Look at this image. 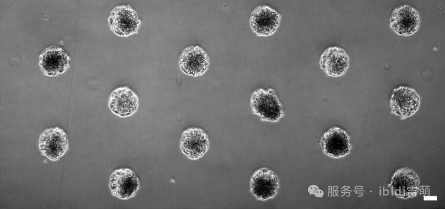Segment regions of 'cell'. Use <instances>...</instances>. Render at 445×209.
Returning <instances> with one entry per match:
<instances>
[{"instance_id":"cell-7","label":"cell","mask_w":445,"mask_h":209,"mask_svg":"<svg viewBox=\"0 0 445 209\" xmlns=\"http://www.w3.org/2000/svg\"><path fill=\"white\" fill-rule=\"evenodd\" d=\"M71 58L61 47L51 46L45 48L39 56V66L47 76H57L70 67Z\"/></svg>"},{"instance_id":"cell-2","label":"cell","mask_w":445,"mask_h":209,"mask_svg":"<svg viewBox=\"0 0 445 209\" xmlns=\"http://www.w3.org/2000/svg\"><path fill=\"white\" fill-rule=\"evenodd\" d=\"M108 22L112 31L120 37L138 32L141 22L136 11L129 5H120L110 12Z\"/></svg>"},{"instance_id":"cell-12","label":"cell","mask_w":445,"mask_h":209,"mask_svg":"<svg viewBox=\"0 0 445 209\" xmlns=\"http://www.w3.org/2000/svg\"><path fill=\"white\" fill-rule=\"evenodd\" d=\"M179 64L184 73L197 77L207 71L209 58L206 51L199 46H189L182 51Z\"/></svg>"},{"instance_id":"cell-9","label":"cell","mask_w":445,"mask_h":209,"mask_svg":"<svg viewBox=\"0 0 445 209\" xmlns=\"http://www.w3.org/2000/svg\"><path fill=\"white\" fill-rule=\"evenodd\" d=\"M420 23L417 10L407 4L396 8L390 17L391 28L396 34L402 36H409L416 32Z\"/></svg>"},{"instance_id":"cell-4","label":"cell","mask_w":445,"mask_h":209,"mask_svg":"<svg viewBox=\"0 0 445 209\" xmlns=\"http://www.w3.org/2000/svg\"><path fill=\"white\" fill-rule=\"evenodd\" d=\"M420 97L417 91L408 86L396 88L390 99L391 112L401 119L411 117L419 109Z\"/></svg>"},{"instance_id":"cell-5","label":"cell","mask_w":445,"mask_h":209,"mask_svg":"<svg viewBox=\"0 0 445 209\" xmlns=\"http://www.w3.org/2000/svg\"><path fill=\"white\" fill-rule=\"evenodd\" d=\"M109 186L114 196L126 200L136 195L140 188V181L132 169L121 168L112 173Z\"/></svg>"},{"instance_id":"cell-8","label":"cell","mask_w":445,"mask_h":209,"mask_svg":"<svg viewBox=\"0 0 445 209\" xmlns=\"http://www.w3.org/2000/svg\"><path fill=\"white\" fill-rule=\"evenodd\" d=\"M179 146L184 155L190 160H196L208 151V137L201 129L189 128L182 132Z\"/></svg>"},{"instance_id":"cell-10","label":"cell","mask_w":445,"mask_h":209,"mask_svg":"<svg viewBox=\"0 0 445 209\" xmlns=\"http://www.w3.org/2000/svg\"><path fill=\"white\" fill-rule=\"evenodd\" d=\"M281 16L273 8L268 6H257L250 16L252 30L261 37L272 35L279 26Z\"/></svg>"},{"instance_id":"cell-6","label":"cell","mask_w":445,"mask_h":209,"mask_svg":"<svg viewBox=\"0 0 445 209\" xmlns=\"http://www.w3.org/2000/svg\"><path fill=\"white\" fill-rule=\"evenodd\" d=\"M279 187L278 176L268 168H260L251 177L250 191L258 200L266 201L274 198Z\"/></svg>"},{"instance_id":"cell-11","label":"cell","mask_w":445,"mask_h":209,"mask_svg":"<svg viewBox=\"0 0 445 209\" xmlns=\"http://www.w3.org/2000/svg\"><path fill=\"white\" fill-rule=\"evenodd\" d=\"M389 186L391 193L400 198H413L419 191V177L413 169L403 167L393 174Z\"/></svg>"},{"instance_id":"cell-14","label":"cell","mask_w":445,"mask_h":209,"mask_svg":"<svg viewBox=\"0 0 445 209\" xmlns=\"http://www.w3.org/2000/svg\"><path fill=\"white\" fill-rule=\"evenodd\" d=\"M138 107V96L126 86L114 89L109 95V107L112 112L120 117L133 115Z\"/></svg>"},{"instance_id":"cell-13","label":"cell","mask_w":445,"mask_h":209,"mask_svg":"<svg viewBox=\"0 0 445 209\" xmlns=\"http://www.w3.org/2000/svg\"><path fill=\"white\" fill-rule=\"evenodd\" d=\"M323 152L333 158H340L348 155L351 150L350 136L339 127H332L325 132L321 139Z\"/></svg>"},{"instance_id":"cell-1","label":"cell","mask_w":445,"mask_h":209,"mask_svg":"<svg viewBox=\"0 0 445 209\" xmlns=\"http://www.w3.org/2000/svg\"><path fill=\"white\" fill-rule=\"evenodd\" d=\"M250 104L253 113L262 121L276 122L284 116L281 103L271 88H261L254 90L251 95Z\"/></svg>"},{"instance_id":"cell-3","label":"cell","mask_w":445,"mask_h":209,"mask_svg":"<svg viewBox=\"0 0 445 209\" xmlns=\"http://www.w3.org/2000/svg\"><path fill=\"white\" fill-rule=\"evenodd\" d=\"M38 145L42 155L52 161H57L69 148L67 136L60 127L47 129L41 133Z\"/></svg>"},{"instance_id":"cell-15","label":"cell","mask_w":445,"mask_h":209,"mask_svg":"<svg viewBox=\"0 0 445 209\" xmlns=\"http://www.w3.org/2000/svg\"><path fill=\"white\" fill-rule=\"evenodd\" d=\"M319 64L328 76H341L349 66V56L343 49L330 47L321 54Z\"/></svg>"}]
</instances>
